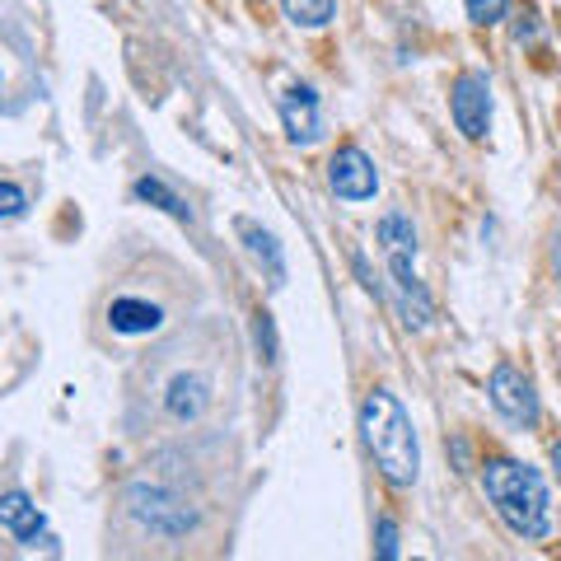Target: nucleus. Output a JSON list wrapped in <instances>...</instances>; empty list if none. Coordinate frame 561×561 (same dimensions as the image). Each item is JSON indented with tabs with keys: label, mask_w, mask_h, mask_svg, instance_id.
Segmentation results:
<instances>
[{
	"label": "nucleus",
	"mask_w": 561,
	"mask_h": 561,
	"mask_svg": "<svg viewBox=\"0 0 561 561\" xmlns=\"http://www.w3.org/2000/svg\"><path fill=\"white\" fill-rule=\"evenodd\" d=\"M552 478L561 482V440H552Z\"/></svg>",
	"instance_id": "obj_21"
},
{
	"label": "nucleus",
	"mask_w": 561,
	"mask_h": 561,
	"mask_svg": "<svg viewBox=\"0 0 561 561\" xmlns=\"http://www.w3.org/2000/svg\"><path fill=\"white\" fill-rule=\"evenodd\" d=\"M486 398H491V408H496V416L505 421V426H515V431H534L538 421H542L538 383L524 375L519 365H511V360H501L496 370H491Z\"/></svg>",
	"instance_id": "obj_4"
},
{
	"label": "nucleus",
	"mask_w": 561,
	"mask_h": 561,
	"mask_svg": "<svg viewBox=\"0 0 561 561\" xmlns=\"http://www.w3.org/2000/svg\"><path fill=\"white\" fill-rule=\"evenodd\" d=\"M375 552L383 561H398V519L393 515H379L375 519Z\"/></svg>",
	"instance_id": "obj_18"
},
{
	"label": "nucleus",
	"mask_w": 561,
	"mask_h": 561,
	"mask_svg": "<svg viewBox=\"0 0 561 561\" xmlns=\"http://www.w3.org/2000/svg\"><path fill=\"white\" fill-rule=\"evenodd\" d=\"M463 5H468V20L478 28H491L511 14V0H463Z\"/></svg>",
	"instance_id": "obj_17"
},
{
	"label": "nucleus",
	"mask_w": 561,
	"mask_h": 561,
	"mask_svg": "<svg viewBox=\"0 0 561 561\" xmlns=\"http://www.w3.org/2000/svg\"><path fill=\"white\" fill-rule=\"evenodd\" d=\"M206 408H210V383H206V375L183 370V375L169 379V389H164V412H169L173 421H197Z\"/></svg>",
	"instance_id": "obj_12"
},
{
	"label": "nucleus",
	"mask_w": 561,
	"mask_h": 561,
	"mask_svg": "<svg viewBox=\"0 0 561 561\" xmlns=\"http://www.w3.org/2000/svg\"><path fill=\"white\" fill-rule=\"evenodd\" d=\"M375 239H379L383 257H389V253H416V225H412V216H402V210H389V216H379Z\"/></svg>",
	"instance_id": "obj_14"
},
{
	"label": "nucleus",
	"mask_w": 561,
	"mask_h": 561,
	"mask_svg": "<svg viewBox=\"0 0 561 561\" xmlns=\"http://www.w3.org/2000/svg\"><path fill=\"white\" fill-rule=\"evenodd\" d=\"M253 346H257V356L267 360V365H276L280 360V337H276V319L267 309H257L253 313Z\"/></svg>",
	"instance_id": "obj_16"
},
{
	"label": "nucleus",
	"mask_w": 561,
	"mask_h": 561,
	"mask_svg": "<svg viewBox=\"0 0 561 561\" xmlns=\"http://www.w3.org/2000/svg\"><path fill=\"white\" fill-rule=\"evenodd\" d=\"M234 230H239V239H243V253H249L257 267H262V276H267L272 286H286V253H280L276 234L262 230L257 220H239Z\"/></svg>",
	"instance_id": "obj_11"
},
{
	"label": "nucleus",
	"mask_w": 561,
	"mask_h": 561,
	"mask_svg": "<svg viewBox=\"0 0 561 561\" xmlns=\"http://www.w3.org/2000/svg\"><path fill=\"white\" fill-rule=\"evenodd\" d=\"M280 127H286L290 146H313V140H323V103H319V90H313V84H290V90L280 94Z\"/></svg>",
	"instance_id": "obj_8"
},
{
	"label": "nucleus",
	"mask_w": 561,
	"mask_h": 561,
	"mask_svg": "<svg viewBox=\"0 0 561 561\" xmlns=\"http://www.w3.org/2000/svg\"><path fill=\"white\" fill-rule=\"evenodd\" d=\"M24 210H28L24 187L20 183H0V220H14V216H24Z\"/></svg>",
	"instance_id": "obj_19"
},
{
	"label": "nucleus",
	"mask_w": 561,
	"mask_h": 561,
	"mask_svg": "<svg viewBox=\"0 0 561 561\" xmlns=\"http://www.w3.org/2000/svg\"><path fill=\"white\" fill-rule=\"evenodd\" d=\"M131 192H136V202H146V206H154V210H164V216L192 225V206H187L164 179H154V173H140V179L131 183Z\"/></svg>",
	"instance_id": "obj_13"
},
{
	"label": "nucleus",
	"mask_w": 561,
	"mask_h": 561,
	"mask_svg": "<svg viewBox=\"0 0 561 561\" xmlns=\"http://www.w3.org/2000/svg\"><path fill=\"white\" fill-rule=\"evenodd\" d=\"M360 440L370 449V459L379 468V478L408 491L421 478V445H416V426L408 408L389 393V389H370L360 402Z\"/></svg>",
	"instance_id": "obj_2"
},
{
	"label": "nucleus",
	"mask_w": 561,
	"mask_h": 561,
	"mask_svg": "<svg viewBox=\"0 0 561 561\" xmlns=\"http://www.w3.org/2000/svg\"><path fill=\"white\" fill-rule=\"evenodd\" d=\"M482 491H486L496 519L515 538H524V542L552 538V496H548V482H542L538 468L496 454V459L482 463Z\"/></svg>",
	"instance_id": "obj_1"
},
{
	"label": "nucleus",
	"mask_w": 561,
	"mask_h": 561,
	"mask_svg": "<svg viewBox=\"0 0 561 561\" xmlns=\"http://www.w3.org/2000/svg\"><path fill=\"white\" fill-rule=\"evenodd\" d=\"M412 262H416V253H389V290H393V309H398L402 328L426 332L435 319V300H431V290L421 286Z\"/></svg>",
	"instance_id": "obj_6"
},
{
	"label": "nucleus",
	"mask_w": 561,
	"mask_h": 561,
	"mask_svg": "<svg viewBox=\"0 0 561 561\" xmlns=\"http://www.w3.org/2000/svg\"><path fill=\"white\" fill-rule=\"evenodd\" d=\"M511 33H515L519 47H534L538 43V14L534 10H515V28Z\"/></svg>",
	"instance_id": "obj_20"
},
{
	"label": "nucleus",
	"mask_w": 561,
	"mask_h": 561,
	"mask_svg": "<svg viewBox=\"0 0 561 561\" xmlns=\"http://www.w3.org/2000/svg\"><path fill=\"white\" fill-rule=\"evenodd\" d=\"M0 529L14 534V542L33 548L38 538H47V515L33 505L28 491H5V496H0Z\"/></svg>",
	"instance_id": "obj_9"
},
{
	"label": "nucleus",
	"mask_w": 561,
	"mask_h": 561,
	"mask_svg": "<svg viewBox=\"0 0 561 561\" xmlns=\"http://www.w3.org/2000/svg\"><path fill=\"white\" fill-rule=\"evenodd\" d=\"M280 10L295 28H328L337 14V0H280Z\"/></svg>",
	"instance_id": "obj_15"
},
{
	"label": "nucleus",
	"mask_w": 561,
	"mask_h": 561,
	"mask_svg": "<svg viewBox=\"0 0 561 561\" xmlns=\"http://www.w3.org/2000/svg\"><path fill=\"white\" fill-rule=\"evenodd\" d=\"M328 187L337 202H370L379 192V169L360 146H337L328 154Z\"/></svg>",
	"instance_id": "obj_7"
},
{
	"label": "nucleus",
	"mask_w": 561,
	"mask_h": 561,
	"mask_svg": "<svg viewBox=\"0 0 561 561\" xmlns=\"http://www.w3.org/2000/svg\"><path fill=\"white\" fill-rule=\"evenodd\" d=\"M127 515L140 524V529L160 534V538H183L202 524V511L192 501H183L179 491H169L160 482H136L127 491Z\"/></svg>",
	"instance_id": "obj_3"
},
{
	"label": "nucleus",
	"mask_w": 561,
	"mask_h": 561,
	"mask_svg": "<svg viewBox=\"0 0 561 561\" xmlns=\"http://www.w3.org/2000/svg\"><path fill=\"white\" fill-rule=\"evenodd\" d=\"M108 328L117 337H150V332L164 328V309L140 300V295H117L108 305Z\"/></svg>",
	"instance_id": "obj_10"
},
{
	"label": "nucleus",
	"mask_w": 561,
	"mask_h": 561,
	"mask_svg": "<svg viewBox=\"0 0 561 561\" xmlns=\"http://www.w3.org/2000/svg\"><path fill=\"white\" fill-rule=\"evenodd\" d=\"M449 117L468 140H486V131H491V76L486 70H463V76H454Z\"/></svg>",
	"instance_id": "obj_5"
}]
</instances>
